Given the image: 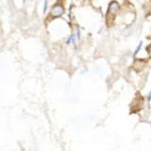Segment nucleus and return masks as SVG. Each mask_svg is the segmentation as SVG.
<instances>
[{
	"instance_id": "nucleus-7",
	"label": "nucleus",
	"mask_w": 151,
	"mask_h": 151,
	"mask_svg": "<svg viewBox=\"0 0 151 151\" xmlns=\"http://www.w3.org/2000/svg\"><path fill=\"white\" fill-rule=\"evenodd\" d=\"M26 1H27V0H23V3L25 4V3H26Z\"/></svg>"
},
{
	"instance_id": "nucleus-3",
	"label": "nucleus",
	"mask_w": 151,
	"mask_h": 151,
	"mask_svg": "<svg viewBox=\"0 0 151 151\" xmlns=\"http://www.w3.org/2000/svg\"><path fill=\"white\" fill-rule=\"evenodd\" d=\"M47 7H48V0H45V2H44V7H43V13H44V14L47 12Z\"/></svg>"
},
{
	"instance_id": "nucleus-2",
	"label": "nucleus",
	"mask_w": 151,
	"mask_h": 151,
	"mask_svg": "<svg viewBox=\"0 0 151 151\" xmlns=\"http://www.w3.org/2000/svg\"><path fill=\"white\" fill-rule=\"evenodd\" d=\"M118 10H119V5H118L116 1H112L109 6V15L110 14L111 16L115 17L117 14Z\"/></svg>"
},
{
	"instance_id": "nucleus-6",
	"label": "nucleus",
	"mask_w": 151,
	"mask_h": 151,
	"mask_svg": "<svg viewBox=\"0 0 151 151\" xmlns=\"http://www.w3.org/2000/svg\"><path fill=\"white\" fill-rule=\"evenodd\" d=\"M148 99H151V92H150V94H149V96H148Z\"/></svg>"
},
{
	"instance_id": "nucleus-5",
	"label": "nucleus",
	"mask_w": 151,
	"mask_h": 151,
	"mask_svg": "<svg viewBox=\"0 0 151 151\" xmlns=\"http://www.w3.org/2000/svg\"><path fill=\"white\" fill-rule=\"evenodd\" d=\"M77 36H78V39H80V31L79 30H78V33H77Z\"/></svg>"
},
{
	"instance_id": "nucleus-4",
	"label": "nucleus",
	"mask_w": 151,
	"mask_h": 151,
	"mask_svg": "<svg viewBox=\"0 0 151 151\" xmlns=\"http://www.w3.org/2000/svg\"><path fill=\"white\" fill-rule=\"evenodd\" d=\"M147 53H148L149 57H151V45H149V46L147 47Z\"/></svg>"
},
{
	"instance_id": "nucleus-1",
	"label": "nucleus",
	"mask_w": 151,
	"mask_h": 151,
	"mask_svg": "<svg viewBox=\"0 0 151 151\" xmlns=\"http://www.w3.org/2000/svg\"><path fill=\"white\" fill-rule=\"evenodd\" d=\"M64 12H65L64 6L61 4H56L52 6L50 10V15L53 17H60L63 16Z\"/></svg>"
}]
</instances>
